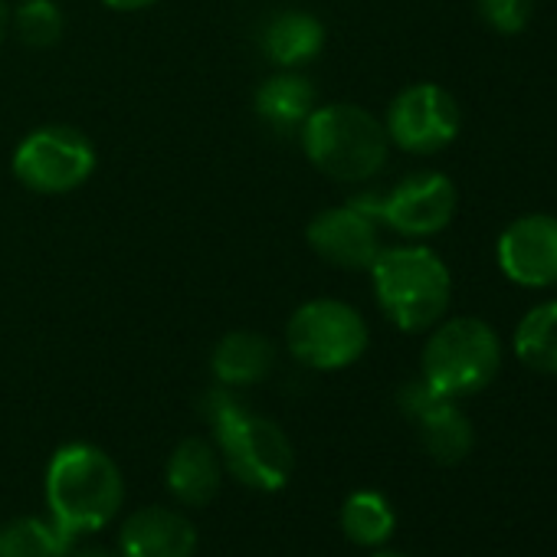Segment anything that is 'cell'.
I'll use <instances>...</instances> for the list:
<instances>
[{"instance_id":"obj_1","label":"cell","mask_w":557,"mask_h":557,"mask_svg":"<svg viewBox=\"0 0 557 557\" xmlns=\"http://www.w3.org/2000/svg\"><path fill=\"white\" fill-rule=\"evenodd\" d=\"M200 417L213 433L223 469L236 482L256 492H278L289 482L296 469V449L286 430L243 404L236 391L210 387L200 397Z\"/></svg>"},{"instance_id":"obj_2","label":"cell","mask_w":557,"mask_h":557,"mask_svg":"<svg viewBox=\"0 0 557 557\" xmlns=\"http://www.w3.org/2000/svg\"><path fill=\"white\" fill-rule=\"evenodd\" d=\"M50 521L70 534L102 531L125 502V479L109 453L92 443H66L53 453L44 479Z\"/></svg>"},{"instance_id":"obj_3","label":"cell","mask_w":557,"mask_h":557,"mask_svg":"<svg viewBox=\"0 0 557 557\" xmlns=\"http://www.w3.org/2000/svg\"><path fill=\"white\" fill-rule=\"evenodd\" d=\"M368 272L374 299L394 329L420 335L446 319L453 302V275L443 256L433 252L430 246H384Z\"/></svg>"},{"instance_id":"obj_4","label":"cell","mask_w":557,"mask_h":557,"mask_svg":"<svg viewBox=\"0 0 557 557\" xmlns=\"http://www.w3.org/2000/svg\"><path fill=\"white\" fill-rule=\"evenodd\" d=\"M299 141L309 164L338 184H368L391 158L384 122L355 102L319 106L302 125Z\"/></svg>"},{"instance_id":"obj_5","label":"cell","mask_w":557,"mask_h":557,"mask_svg":"<svg viewBox=\"0 0 557 557\" xmlns=\"http://www.w3.org/2000/svg\"><path fill=\"white\" fill-rule=\"evenodd\" d=\"M420 368V377L449 400L479 394L502 371L498 332L475 315L443 319L430 329Z\"/></svg>"},{"instance_id":"obj_6","label":"cell","mask_w":557,"mask_h":557,"mask_svg":"<svg viewBox=\"0 0 557 557\" xmlns=\"http://www.w3.org/2000/svg\"><path fill=\"white\" fill-rule=\"evenodd\" d=\"M368 345L364 315L342 299H309L286 325V348L309 371H345L364 358Z\"/></svg>"},{"instance_id":"obj_7","label":"cell","mask_w":557,"mask_h":557,"mask_svg":"<svg viewBox=\"0 0 557 557\" xmlns=\"http://www.w3.org/2000/svg\"><path fill=\"white\" fill-rule=\"evenodd\" d=\"M96 171V145L73 125H44L21 138L11 158V174L21 187L63 197L79 190Z\"/></svg>"},{"instance_id":"obj_8","label":"cell","mask_w":557,"mask_h":557,"mask_svg":"<svg viewBox=\"0 0 557 557\" xmlns=\"http://www.w3.org/2000/svg\"><path fill=\"white\" fill-rule=\"evenodd\" d=\"M391 145L407 154H436L449 148L462 128L459 102L436 83H413L400 89L384 115Z\"/></svg>"},{"instance_id":"obj_9","label":"cell","mask_w":557,"mask_h":557,"mask_svg":"<svg viewBox=\"0 0 557 557\" xmlns=\"http://www.w3.org/2000/svg\"><path fill=\"white\" fill-rule=\"evenodd\" d=\"M459 207L456 184L443 171H417L381 194L377 220L407 239H426L443 233Z\"/></svg>"},{"instance_id":"obj_10","label":"cell","mask_w":557,"mask_h":557,"mask_svg":"<svg viewBox=\"0 0 557 557\" xmlns=\"http://www.w3.org/2000/svg\"><path fill=\"white\" fill-rule=\"evenodd\" d=\"M381 230H384L381 220L368 207H361L358 200H348V203L319 210L306 226V243L322 262L335 269L368 272L377 252L384 249Z\"/></svg>"},{"instance_id":"obj_11","label":"cell","mask_w":557,"mask_h":557,"mask_svg":"<svg viewBox=\"0 0 557 557\" xmlns=\"http://www.w3.org/2000/svg\"><path fill=\"white\" fill-rule=\"evenodd\" d=\"M495 259L505 278L524 289L557 286V216L554 213H524L511 220L498 243Z\"/></svg>"},{"instance_id":"obj_12","label":"cell","mask_w":557,"mask_h":557,"mask_svg":"<svg viewBox=\"0 0 557 557\" xmlns=\"http://www.w3.org/2000/svg\"><path fill=\"white\" fill-rule=\"evenodd\" d=\"M397 404L404 410L407 420L417 423L420 430V443L423 449L443 462V466H456L469 456L472 449V423L469 417L456 407V400L436 394L423 377L420 381H410L400 387L397 394Z\"/></svg>"},{"instance_id":"obj_13","label":"cell","mask_w":557,"mask_h":557,"mask_svg":"<svg viewBox=\"0 0 557 557\" xmlns=\"http://www.w3.org/2000/svg\"><path fill=\"white\" fill-rule=\"evenodd\" d=\"M197 528L177 508L145 505L132 511L119 531L122 557H194Z\"/></svg>"},{"instance_id":"obj_14","label":"cell","mask_w":557,"mask_h":557,"mask_svg":"<svg viewBox=\"0 0 557 557\" xmlns=\"http://www.w3.org/2000/svg\"><path fill=\"white\" fill-rule=\"evenodd\" d=\"M256 119L275 135H299L309 115L319 109V89L302 70H275L256 86Z\"/></svg>"},{"instance_id":"obj_15","label":"cell","mask_w":557,"mask_h":557,"mask_svg":"<svg viewBox=\"0 0 557 557\" xmlns=\"http://www.w3.org/2000/svg\"><path fill=\"white\" fill-rule=\"evenodd\" d=\"M164 482H168V492L187 508H200L213 502L223 482V462H220L213 440H203V436L181 440L174 453L168 456Z\"/></svg>"},{"instance_id":"obj_16","label":"cell","mask_w":557,"mask_h":557,"mask_svg":"<svg viewBox=\"0 0 557 557\" xmlns=\"http://www.w3.org/2000/svg\"><path fill=\"white\" fill-rule=\"evenodd\" d=\"M259 47L275 70H302L325 50V24L309 11H275L259 30Z\"/></svg>"},{"instance_id":"obj_17","label":"cell","mask_w":557,"mask_h":557,"mask_svg":"<svg viewBox=\"0 0 557 557\" xmlns=\"http://www.w3.org/2000/svg\"><path fill=\"white\" fill-rule=\"evenodd\" d=\"M275 368V345L259 332H230L210 355V371L220 387L246 391L262 384Z\"/></svg>"},{"instance_id":"obj_18","label":"cell","mask_w":557,"mask_h":557,"mask_svg":"<svg viewBox=\"0 0 557 557\" xmlns=\"http://www.w3.org/2000/svg\"><path fill=\"white\" fill-rule=\"evenodd\" d=\"M515 355L537 374H557V299L524 312L515 329Z\"/></svg>"},{"instance_id":"obj_19","label":"cell","mask_w":557,"mask_h":557,"mask_svg":"<svg viewBox=\"0 0 557 557\" xmlns=\"http://www.w3.org/2000/svg\"><path fill=\"white\" fill-rule=\"evenodd\" d=\"M397 528V515H394V505L381 495V492H371V488H361L355 495L345 498L342 505V531L361 544V547H381L391 541Z\"/></svg>"},{"instance_id":"obj_20","label":"cell","mask_w":557,"mask_h":557,"mask_svg":"<svg viewBox=\"0 0 557 557\" xmlns=\"http://www.w3.org/2000/svg\"><path fill=\"white\" fill-rule=\"evenodd\" d=\"M73 537L50 518H14L0 528V557H66Z\"/></svg>"},{"instance_id":"obj_21","label":"cell","mask_w":557,"mask_h":557,"mask_svg":"<svg viewBox=\"0 0 557 557\" xmlns=\"http://www.w3.org/2000/svg\"><path fill=\"white\" fill-rule=\"evenodd\" d=\"M66 17L53 0H21L11 11V34L30 50H50L63 40Z\"/></svg>"},{"instance_id":"obj_22","label":"cell","mask_w":557,"mask_h":557,"mask_svg":"<svg viewBox=\"0 0 557 557\" xmlns=\"http://www.w3.org/2000/svg\"><path fill=\"white\" fill-rule=\"evenodd\" d=\"M475 11L485 27L502 37H515L531 24L534 0H475Z\"/></svg>"},{"instance_id":"obj_23","label":"cell","mask_w":557,"mask_h":557,"mask_svg":"<svg viewBox=\"0 0 557 557\" xmlns=\"http://www.w3.org/2000/svg\"><path fill=\"white\" fill-rule=\"evenodd\" d=\"M99 4H106L109 11H119V14H135V11L158 4V0H99Z\"/></svg>"},{"instance_id":"obj_24","label":"cell","mask_w":557,"mask_h":557,"mask_svg":"<svg viewBox=\"0 0 557 557\" xmlns=\"http://www.w3.org/2000/svg\"><path fill=\"white\" fill-rule=\"evenodd\" d=\"M66 557H122V554L109 550V547H70Z\"/></svg>"},{"instance_id":"obj_25","label":"cell","mask_w":557,"mask_h":557,"mask_svg":"<svg viewBox=\"0 0 557 557\" xmlns=\"http://www.w3.org/2000/svg\"><path fill=\"white\" fill-rule=\"evenodd\" d=\"M8 37H11V8L8 0H0V47H4Z\"/></svg>"},{"instance_id":"obj_26","label":"cell","mask_w":557,"mask_h":557,"mask_svg":"<svg viewBox=\"0 0 557 557\" xmlns=\"http://www.w3.org/2000/svg\"><path fill=\"white\" fill-rule=\"evenodd\" d=\"M377 557H404V554H391V550H384V554H377Z\"/></svg>"}]
</instances>
